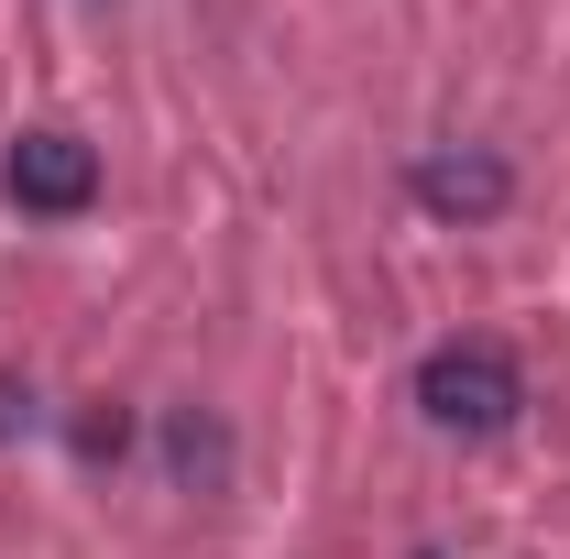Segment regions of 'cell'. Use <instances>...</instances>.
I'll list each match as a JSON object with an SVG mask.
<instances>
[{"instance_id":"cell-1","label":"cell","mask_w":570,"mask_h":559,"mask_svg":"<svg viewBox=\"0 0 570 559\" xmlns=\"http://www.w3.org/2000/svg\"><path fill=\"white\" fill-rule=\"evenodd\" d=\"M515 406H527V373H515V351H494V341H439L417 362V418L439 428V439H504Z\"/></svg>"},{"instance_id":"cell-2","label":"cell","mask_w":570,"mask_h":559,"mask_svg":"<svg viewBox=\"0 0 570 559\" xmlns=\"http://www.w3.org/2000/svg\"><path fill=\"white\" fill-rule=\"evenodd\" d=\"M0 187H11L33 219H77L88 198H99V154H88L77 133H56V121H45V133H22L11 154H0Z\"/></svg>"},{"instance_id":"cell-3","label":"cell","mask_w":570,"mask_h":559,"mask_svg":"<svg viewBox=\"0 0 570 559\" xmlns=\"http://www.w3.org/2000/svg\"><path fill=\"white\" fill-rule=\"evenodd\" d=\"M417 209L428 219H494L504 198H515V165L504 154H483V143H439V154H417Z\"/></svg>"},{"instance_id":"cell-4","label":"cell","mask_w":570,"mask_h":559,"mask_svg":"<svg viewBox=\"0 0 570 559\" xmlns=\"http://www.w3.org/2000/svg\"><path fill=\"white\" fill-rule=\"evenodd\" d=\"M165 461H176V483H219V461H230V439H219V428L198 418V406H187V418L165 428Z\"/></svg>"},{"instance_id":"cell-5","label":"cell","mask_w":570,"mask_h":559,"mask_svg":"<svg viewBox=\"0 0 570 559\" xmlns=\"http://www.w3.org/2000/svg\"><path fill=\"white\" fill-rule=\"evenodd\" d=\"M22 418H33V395H22V384H0V439H11Z\"/></svg>"}]
</instances>
